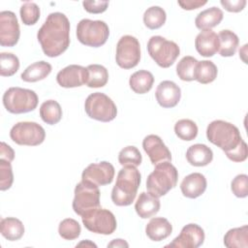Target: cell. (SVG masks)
<instances>
[{"label":"cell","instance_id":"ab89813d","mask_svg":"<svg viewBox=\"0 0 248 248\" xmlns=\"http://www.w3.org/2000/svg\"><path fill=\"white\" fill-rule=\"evenodd\" d=\"M14 182V173L11 162L0 159V190L6 191Z\"/></svg>","mask_w":248,"mask_h":248},{"label":"cell","instance_id":"7bdbcfd3","mask_svg":"<svg viewBox=\"0 0 248 248\" xmlns=\"http://www.w3.org/2000/svg\"><path fill=\"white\" fill-rule=\"evenodd\" d=\"M247 156H248V149H247V144L244 140L239 144L237 148H235L231 153L227 154V157L232 162H243L247 159Z\"/></svg>","mask_w":248,"mask_h":248},{"label":"cell","instance_id":"83f0119b","mask_svg":"<svg viewBox=\"0 0 248 248\" xmlns=\"http://www.w3.org/2000/svg\"><path fill=\"white\" fill-rule=\"evenodd\" d=\"M218 40H219V48L218 52L223 57L232 56L239 44L238 37L235 33L231 30H221L219 32Z\"/></svg>","mask_w":248,"mask_h":248},{"label":"cell","instance_id":"7a4b0ae2","mask_svg":"<svg viewBox=\"0 0 248 248\" xmlns=\"http://www.w3.org/2000/svg\"><path fill=\"white\" fill-rule=\"evenodd\" d=\"M140 184V173L136 167L124 166L117 173L111 191V201L117 206L130 205L136 199Z\"/></svg>","mask_w":248,"mask_h":248},{"label":"cell","instance_id":"7402d4cb","mask_svg":"<svg viewBox=\"0 0 248 248\" xmlns=\"http://www.w3.org/2000/svg\"><path fill=\"white\" fill-rule=\"evenodd\" d=\"M172 226L164 217L152 218L145 227L146 235L153 241H161L170 235Z\"/></svg>","mask_w":248,"mask_h":248},{"label":"cell","instance_id":"5bb4252c","mask_svg":"<svg viewBox=\"0 0 248 248\" xmlns=\"http://www.w3.org/2000/svg\"><path fill=\"white\" fill-rule=\"evenodd\" d=\"M114 173V167L107 161L92 163L83 170L81 180L89 181L97 186H104L112 182Z\"/></svg>","mask_w":248,"mask_h":248},{"label":"cell","instance_id":"8992f818","mask_svg":"<svg viewBox=\"0 0 248 248\" xmlns=\"http://www.w3.org/2000/svg\"><path fill=\"white\" fill-rule=\"evenodd\" d=\"M109 36L108 24L103 20L81 19L77 26V37L84 46L99 47L106 44Z\"/></svg>","mask_w":248,"mask_h":248},{"label":"cell","instance_id":"bcb514c9","mask_svg":"<svg viewBox=\"0 0 248 248\" xmlns=\"http://www.w3.org/2000/svg\"><path fill=\"white\" fill-rule=\"evenodd\" d=\"M178 5L183 9L187 11L195 10L198 8H201L202 6L205 5L207 1H201V0H184V1H178Z\"/></svg>","mask_w":248,"mask_h":248},{"label":"cell","instance_id":"d6986e66","mask_svg":"<svg viewBox=\"0 0 248 248\" xmlns=\"http://www.w3.org/2000/svg\"><path fill=\"white\" fill-rule=\"evenodd\" d=\"M206 178L200 172H193L185 176L180 184V189L184 197L196 199L202 196L206 190Z\"/></svg>","mask_w":248,"mask_h":248},{"label":"cell","instance_id":"8d00e7d4","mask_svg":"<svg viewBox=\"0 0 248 248\" xmlns=\"http://www.w3.org/2000/svg\"><path fill=\"white\" fill-rule=\"evenodd\" d=\"M19 69L18 57L11 52L0 54V75L2 77H12Z\"/></svg>","mask_w":248,"mask_h":248},{"label":"cell","instance_id":"b9f144b4","mask_svg":"<svg viewBox=\"0 0 248 248\" xmlns=\"http://www.w3.org/2000/svg\"><path fill=\"white\" fill-rule=\"evenodd\" d=\"M82 6L84 10L90 14H102L108 7V1H83Z\"/></svg>","mask_w":248,"mask_h":248},{"label":"cell","instance_id":"44dd1931","mask_svg":"<svg viewBox=\"0 0 248 248\" xmlns=\"http://www.w3.org/2000/svg\"><path fill=\"white\" fill-rule=\"evenodd\" d=\"M160 205L159 198L149 192H142L135 203V209L140 218L147 219L158 213Z\"/></svg>","mask_w":248,"mask_h":248},{"label":"cell","instance_id":"ac0fdd59","mask_svg":"<svg viewBox=\"0 0 248 248\" xmlns=\"http://www.w3.org/2000/svg\"><path fill=\"white\" fill-rule=\"evenodd\" d=\"M155 97L162 108H173L180 101L181 89L171 80H163L156 88Z\"/></svg>","mask_w":248,"mask_h":248},{"label":"cell","instance_id":"9a60e30c","mask_svg":"<svg viewBox=\"0 0 248 248\" xmlns=\"http://www.w3.org/2000/svg\"><path fill=\"white\" fill-rule=\"evenodd\" d=\"M204 241V232L197 224L190 223L184 226L180 233L165 247L170 248H198Z\"/></svg>","mask_w":248,"mask_h":248},{"label":"cell","instance_id":"4316f807","mask_svg":"<svg viewBox=\"0 0 248 248\" xmlns=\"http://www.w3.org/2000/svg\"><path fill=\"white\" fill-rule=\"evenodd\" d=\"M51 65L46 61H38L29 65L20 75L22 80L26 82H36L46 78L51 72Z\"/></svg>","mask_w":248,"mask_h":248},{"label":"cell","instance_id":"4dcf8cb0","mask_svg":"<svg viewBox=\"0 0 248 248\" xmlns=\"http://www.w3.org/2000/svg\"><path fill=\"white\" fill-rule=\"evenodd\" d=\"M218 70L216 65L210 60L198 61L195 73V80L202 84H207L215 80Z\"/></svg>","mask_w":248,"mask_h":248},{"label":"cell","instance_id":"cb8c5ba5","mask_svg":"<svg viewBox=\"0 0 248 248\" xmlns=\"http://www.w3.org/2000/svg\"><path fill=\"white\" fill-rule=\"evenodd\" d=\"M224 14L221 9L217 7H211L204 11H202L195 18V24L198 29L211 30V28L217 26L223 19Z\"/></svg>","mask_w":248,"mask_h":248},{"label":"cell","instance_id":"603a6c76","mask_svg":"<svg viewBox=\"0 0 248 248\" xmlns=\"http://www.w3.org/2000/svg\"><path fill=\"white\" fill-rule=\"evenodd\" d=\"M186 159L188 163L194 167H204L211 163L213 152L207 145L196 143L187 149Z\"/></svg>","mask_w":248,"mask_h":248},{"label":"cell","instance_id":"d590c367","mask_svg":"<svg viewBox=\"0 0 248 248\" xmlns=\"http://www.w3.org/2000/svg\"><path fill=\"white\" fill-rule=\"evenodd\" d=\"M59 235L66 240H74L77 239L80 232L81 228L78 222L72 218H66L62 220L58 227Z\"/></svg>","mask_w":248,"mask_h":248},{"label":"cell","instance_id":"52a82bcc","mask_svg":"<svg viewBox=\"0 0 248 248\" xmlns=\"http://www.w3.org/2000/svg\"><path fill=\"white\" fill-rule=\"evenodd\" d=\"M147 51L158 66L169 68L175 62L180 48L176 43L162 36H152L147 43Z\"/></svg>","mask_w":248,"mask_h":248},{"label":"cell","instance_id":"9c48e42d","mask_svg":"<svg viewBox=\"0 0 248 248\" xmlns=\"http://www.w3.org/2000/svg\"><path fill=\"white\" fill-rule=\"evenodd\" d=\"M100 195L99 186L89 181L81 180L75 188V197L72 204L74 211L82 216L86 212L100 207Z\"/></svg>","mask_w":248,"mask_h":248},{"label":"cell","instance_id":"7c38bea8","mask_svg":"<svg viewBox=\"0 0 248 248\" xmlns=\"http://www.w3.org/2000/svg\"><path fill=\"white\" fill-rule=\"evenodd\" d=\"M140 60V46L138 39L131 35L122 36L116 45V64L122 69H132Z\"/></svg>","mask_w":248,"mask_h":248},{"label":"cell","instance_id":"d4e9b609","mask_svg":"<svg viewBox=\"0 0 248 248\" xmlns=\"http://www.w3.org/2000/svg\"><path fill=\"white\" fill-rule=\"evenodd\" d=\"M1 234L10 241L20 239L24 234V226L22 222L15 217L2 218L0 221Z\"/></svg>","mask_w":248,"mask_h":248},{"label":"cell","instance_id":"f546056e","mask_svg":"<svg viewBox=\"0 0 248 248\" xmlns=\"http://www.w3.org/2000/svg\"><path fill=\"white\" fill-rule=\"evenodd\" d=\"M62 114L63 112L59 103L54 100H47L40 107V116L48 125L57 124L61 120Z\"/></svg>","mask_w":248,"mask_h":248},{"label":"cell","instance_id":"5b68a950","mask_svg":"<svg viewBox=\"0 0 248 248\" xmlns=\"http://www.w3.org/2000/svg\"><path fill=\"white\" fill-rule=\"evenodd\" d=\"M5 108L15 114L26 113L34 110L38 106V96L35 91L21 87H10L3 95Z\"/></svg>","mask_w":248,"mask_h":248},{"label":"cell","instance_id":"e575fe53","mask_svg":"<svg viewBox=\"0 0 248 248\" xmlns=\"http://www.w3.org/2000/svg\"><path fill=\"white\" fill-rule=\"evenodd\" d=\"M175 135L182 140H193L198 136V126L191 119H180L174 125Z\"/></svg>","mask_w":248,"mask_h":248},{"label":"cell","instance_id":"f1b7e54d","mask_svg":"<svg viewBox=\"0 0 248 248\" xmlns=\"http://www.w3.org/2000/svg\"><path fill=\"white\" fill-rule=\"evenodd\" d=\"M224 245L228 248L248 247V226L229 230L224 235Z\"/></svg>","mask_w":248,"mask_h":248},{"label":"cell","instance_id":"f35d334b","mask_svg":"<svg viewBox=\"0 0 248 248\" xmlns=\"http://www.w3.org/2000/svg\"><path fill=\"white\" fill-rule=\"evenodd\" d=\"M20 17L25 25H34L40 18V8L34 2H25L19 10Z\"/></svg>","mask_w":248,"mask_h":248},{"label":"cell","instance_id":"8fae6325","mask_svg":"<svg viewBox=\"0 0 248 248\" xmlns=\"http://www.w3.org/2000/svg\"><path fill=\"white\" fill-rule=\"evenodd\" d=\"M10 137L14 142L18 145L36 146L45 140V129L36 122L22 121L15 124L11 131Z\"/></svg>","mask_w":248,"mask_h":248},{"label":"cell","instance_id":"836d02e7","mask_svg":"<svg viewBox=\"0 0 248 248\" xmlns=\"http://www.w3.org/2000/svg\"><path fill=\"white\" fill-rule=\"evenodd\" d=\"M198 60L190 55L184 56L176 65V74L181 80L192 81L195 80V73Z\"/></svg>","mask_w":248,"mask_h":248},{"label":"cell","instance_id":"c3c4849f","mask_svg":"<svg viewBox=\"0 0 248 248\" xmlns=\"http://www.w3.org/2000/svg\"><path fill=\"white\" fill-rule=\"evenodd\" d=\"M81 245H85V246H91V247H97V245H96V244H94L93 242H91L90 240L81 241V242H79V243L77 245V247H78V246H81Z\"/></svg>","mask_w":248,"mask_h":248},{"label":"cell","instance_id":"2e32d148","mask_svg":"<svg viewBox=\"0 0 248 248\" xmlns=\"http://www.w3.org/2000/svg\"><path fill=\"white\" fill-rule=\"evenodd\" d=\"M88 71L80 65H69L58 72L56 76L57 83L64 88H74L86 84Z\"/></svg>","mask_w":248,"mask_h":248},{"label":"cell","instance_id":"ee69618b","mask_svg":"<svg viewBox=\"0 0 248 248\" xmlns=\"http://www.w3.org/2000/svg\"><path fill=\"white\" fill-rule=\"evenodd\" d=\"M220 3L228 12L238 13L244 9L247 2L246 0H221Z\"/></svg>","mask_w":248,"mask_h":248},{"label":"cell","instance_id":"60d3db41","mask_svg":"<svg viewBox=\"0 0 248 248\" xmlns=\"http://www.w3.org/2000/svg\"><path fill=\"white\" fill-rule=\"evenodd\" d=\"M231 189L235 197L246 198L248 196V176L243 173L236 175L231 183Z\"/></svg>","mask_w":248,"mask_h":248},{"label":"cell","instance_id":"277c9868","mask_svg":"<svg viewBox=\"0 0 248 248\" xmlns=\"http://www.w3.org/2000/svg\"><path fill=\"white\" fill-rule=\"evenodd\" d=\"M178 171L170 162H162L155 165L154 170L147 176V192L157 198L165 196L176 186Z\"/></svg>","mask_w":248,"mask_h":248},{"label":"cell","instance_id":"6da1fadb","mask_svg":"<svg viewBox=\"0 0 248 248\" xmlns=\"http://www.w3.org/2000/svg\"><path fill=\"white\" fill-rule=\"evenodd\" d=\"M37 39L44 53L57 57L65 52L70 45V21L59 12L51 13L37 33Z\"/></svg>","mask_w":248,"mask_h":248},{"label":"cell","instance_id":"484cf974","mask_svg":"<svg viewBox=\"0 0 248 248\" xmlns=\"http://www.w3.org/2000/svg\"><path fill=\"white\" fill-rule=\"evenodd\" d=\"M154 83L153 75L145 70L135 72L129 79L131 89L137 94H145L151 90Z\"/></svg>","mask_w":248,"mask_h":248},{"label":"cell","instance_id":"1f68e13d","mask_svg":"<svg viewBox=\"0 0 248 248\" xmlns=\"http://www.w3.org/2000/svg\"><path fill=\"white\" fill-rule=\"evenodd\" d=\"M88 71V78L86 85L90 88L103 87L108 80V72L103 66L99 64H91L86 67Z\"/></svg>","mask_w":248,"mask_h":248},{"label":"cell","instance_id":"ba28073f","mask_svg":"<svg viewBox=\"0 0 248 248\" xmlns=\"http://www.w3.org/2000/svg\"><path fill=\"white\" fill-rule=\"evenodd\" d=\"M84 109L90 118L101 122H109L117 114L114 102L108 95L101 92L92 93L86 98Z\"/></svg>","mask_w":248,"mask_h":248},{"label":"cell","instance_id":"74e56055","mask_svg":"<svg viewBox=\"0 0 248 248\" xmlns=\"http://www.w3.org/2000/svg\"><path fill=\"white\" fill-rule=\"evenodd\" d=\"M142 157L140 150L133 145H129L120 150L118 154V162L121 166L138 167L141 164Z\"/></svg>","mask_w":248,"mask_h":248},{"label":"cell","instance_id":"3957f363","mask_svg":"<svg viewBox=\"0 0 248 248\" xmlns=\"http://www.w3.org/2000/svg\"><path fill=\"white\" fill-rule=\"evenodd\" d=\"M206 138L221 148L226 155L233 151L243 141L240 132L233 124L224 120H214L206 128Z\"/></svg>","mask_w":248,"mask_h":248},{"label":"cell","instance_id":"d6a6232c","mask_svg":"<svg viewBox=\"0 0 248 248\" xmlns=\"http://www.w3.org/2000/svg\"><path fill=\"white\" fill-rule=\"evenodd\" d=\"M166 19V12L159 6H152L148 8L143 14V23L147 28L151 30L162 27L165 24Z\"/></svg>","mask_w":248,"mask_h":248},{"label":"cell","instance_id":"ffe728a7","mask_svg":"<svg viewBox=\"0 0 248 248\" xmlns=\"http://www.w3.org/2000/svg\"><path fill=\"white\" fill-rule=\"evenodd\" d=\"M197 51L204 57L213 56L219 48V40L217 34L212 30H203L200 32L195 40Z\"/></svg>","mask_w":248,"mask_h":248},{"label":"cell","instance_id":"e0dca14e","mask_svg":"<svg viewBox=\"0 0 248 248\" xmlns=\"http://www.w3.org/2000/svg\"><path fill=\"white\" fill-rule=\"evenodd\" d=\"M142 147L154 166L162 162L171 161L170 151L157 135L146 136L142 140Z\"/></svg>","mask_w":248,"mask_h":248},{"label":"cell","instance_id":"f6af8a7d","mask_svg":"<svg viewBox=\"0 0 248 248\" xmlns=\"http://www.w3.org/2000/svg\"><path fill=\"white\" fill-rule=\"evenodd\" d=\"M0 159L8 162H12L15 159L14 149L4 141L0 143Z\"/></svg>","mask_w":248,"mask_h":248},{"label":"cell","instance_id":"4fadbf2b","mask_svg":"<svg viewBox=\"0 0 248 248\" xmlns=\"http://www.w3.org/2000/svg\"><path fill=\"white\" fill-rule=\"evenodd\" d=\"M20 36L19 24L15 13L3 11L0 13V45L2 46H14Z\"/></svg>","mask_w":248,"mask_h":248},{"label":"cell","instance_id":"7dc6e473","mask_svg":"<svg viewBox=\"0 0 248 248\" xmlns=\"http://www.w3.org/2000/svg\"><path fill=\"white\" fill-rule=\"evenodd\" d=\"M108 247H129V244L124 239H113L110 243L108 244Z\"/></svg>","mask_w":248,"mask_h":248},{"label":"cell","instance_id":"30bf717a","mask_svg":"<svg viewBox=\"0 0 248 248\" xmlns=\"http://www.w3.org/2000/svg\"><path fill=\"white\" fill-rule=\"evenodd\" d=\"M84 227L95 233L111 234L117 226V222L113 213L101 206L92 209L81 216Z\"/></svg>","mask_w":248,"mask_h":248}]
</instances>
